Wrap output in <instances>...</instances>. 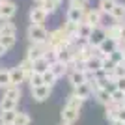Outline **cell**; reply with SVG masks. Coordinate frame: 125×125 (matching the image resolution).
I'll list each match as a JSON object with an SVG mask.
<instances>
[{
  "mask_svg": "<svg viewBox=\"0 0 125 125\" xmlns=\"http://www.w3.org/2000/svg\"><path fill=\"white\" fill-rule=\"evenodd\" d=\"M75 39L73 37H69L65 32H63V28H56V30H51L47 34V45L49 47H67L69 43H73Z\"/></svg>",
  "mask_w": 125,
  "mask_h": 125,
  "instance_id": "obj_1",
  "label": "cell"
},
{
  "mask_svg": "<svg viewBox=\"0 0 125 125\" xmlns=\"http://www.w3.org/2000/svg\"><path fill=\"white\" fill-rule=\"evenodd\" d=\"M47 28L43 24H34L30 22L26 28V37L30 39V43H47Z\"/></svg>",
  "mask_w": 125,
  "mask_h": 125,
  "instance_id": "obj_2",
  "label": "cell"
},
{
  "mask_svg": "<svg viewBox=\"0 0 125 125\" xmlns=\"http://www.w3.org/2000/svg\"><path fill=\"white\" fill-rule=\"evenodd\" d=\"M32 92V99L37 101V103H43V101H47L49 97L52 95V88L47 86V84H41V86H36V88H30Z\"/></svg>",
  "mask_w": 125,
  "mask_h": 125,
  "instance_id": "obj_3",
  "label": "cell"
},
{
  "mask_svg": "<svg viewBox=\"0 0 125 125\" xmlns=\"http://www.w3.org/2000/svg\"><path fill=\"white\" fill-rule=\"evenodd\" d=\"M47 43H30V47L26 49V58L28 60H37V58L45 56V51H47Z\"/></svg>",
  "mask_w": 125,
  "mask_h": 125,
  "instance_id": "obj_4",
  "label": "cell"
},
{
  "mask_svg": "<svg viewBox=\"0 0 125 125\" xmlns=\"http://www.w3.org/2000/svg\"><path fill=\"white\" fill-rule=\"evenodd\" d=\"M28 19H30V22H34V24H43V22L49 19V13L43 10L39 4H37V6H34V8L30 10V13H28Z\"/></svg>",
  "mask_w": 125,
  "mask_h": 125,
  "instance_id": "obj_5",
  "label": "cell"
},
{
  "mask_svg": "<svg viewBox=\"0 0 125 125\" xmlns=\"http://www.w3.org/2000/svg\"><path fill=\"white\" fill-rule=\"evenodd\" d=\"M101 19H103V13H101L97 8H92V10H86L84 11V17H82V21L86 22V24H90V26H99L101 24Z\"/></svg>",
  "mask_w": 125,
  "mask_h": 125,
  "instance_id": "obj_6",
  "label": "cell"
},
{
  "mask_svg": "<svg viewBox=\"0 0 125 125\" xmlns=\"http://www.w3.org/2000/svg\"><path fill=\"white\" fill-rule=\"evenodd\" d=\"M0 11H2L4 21H11L17 13V4L13 0H4V2H0Z\"/></svg>",
  "mask_w": 125,
  "mask_h": 125,
  "instance_id": "obj_7",
  "label": "cell"
},
{
  "mask_svg": "<svg viewBox=\"0 0 125 125\" xmlns=\"http://www.w3.org/2000/svg\"><path fill=\"white\" fill-rule=\"evenodd\" d=\"M104 37H106V32H104V26H94V30H92V34H90V37H88V43L90 45H94L95 49L99 47V43L103 41Z\"/></svg>",
  "mask_w": 125,
  "mask_h": 125,
  "instance_id": "obj_8",
  "label": "cell"
},
{
  "mask_svg": "<svg viewBox=\"0 0 125 125\" xmlns=\"http://www.w3.org/2000/svg\"><path fill=\"white\" fill-rule=\"evenodd\" d=\"M60 116H62V121L63 123H71L73 125L75 121L78 120V116H80V110H77V108H71V106H63L62 108V112H60Z\"/></svg>",
  "mask_w": 125,
  "mask_h": 125,
  "instance_id": "obj_9",
  "label": "cell"
},
{
  "mask_svg": "<svg viewBox=\"0 0 125 125\" xmlns=\"http://www.w3.org/2000/svg\"><path fill=\"white\" fill-rule=\"evenodd\" d=\"M116 49H118V41L110 39V37H104L103 41L99 43V47H97V52H101V56H108L110 52H114Z\"/></svg>",
  "mask_w": 125,
  "mask_h": 125,
  "instance_id": "obj_10",
  "label": "cell"
},
{
  "mask_svg": "<svg viewBox=\"0 0 125 125\" xmlns=\"http://www.w3.org/2000/svg\"><path fill=\"white\" fill-rule=\"evenodd\" d=\"M10 82H11V86H21L22 82H26V75L19 65L10 69Z\"/></svg>",
  "mask_w": 125,
  "mask_h": 125,
  "instance_id": "obj_11",
  "label": "cell"
},
{
  "mask_svg": "<svg viewBox=\"0 0 125 125\" xmlns=\"http://www.w3.org/2000/svg\"><path fill=\"white\" fill-rule=\"evenodd\" d=\"M92 30H94V26L86 24L84 21L78 22V24H77V32H75V39H77V41H88Z\"/></svg>",
  "mask_w": 125,
  "mask_h": 125,
  "instance_id": "obj_12",
  "label": "cell"
},
{
  "mask_svg": "<svg viewBox=\"0 0 125 125\" xmlns=\"http://www.w3.org/2000/svg\"><path fill=\"white\" fill-rule=\"evenodd\" d=\"M73 95L80 97L82 101H88L90 97L94 95V90L90 88L88 82H82V84H78V86H75V88H73Z\"/></svg>",
  "mask_w": 125,
  "mask_h": 125,
  "instance_id": "obj_13",
  "label": "cell"
},
{
  "mask_svg": "<svg viewBox=\"0 0 125 125\" xmlns=\"http://www.w3.org/2000/svg\"><path fill=\"white\" fill-rule=\"evenodd\" d=\"M84 11L82 8H75V6H69L67 8V13H65V21L69 22H82V17H84Z\"/></svg>",
  "mask_w": 125,
  "mask_h": 125,
  "instance_id": "obj_14",
  "label": "cell"
},
{
  "mask_svg": "<svg viewBox=\"0 0 125 125\" xmlns=\"http://www.w3.org/2000/svg\"><path fill=\"white\" fill-rule=\"evenodd\" d=\"M108 15L112 17L116 22H123L125 21V4H123V2H116Z\"/></svg>",
  "mask_w": 125,
  "mask_h": 125,
  "instance_id": "obj_15",
  "label": "cell"
},
{
  "mask_svg": "<svg viewBox=\"0 0 125 125\" xmlns=\"http://www.w3.org/2000/svg\"><path fill=\"white\" fill-rule=\"evenodd\" d=\"M56 60L62 63H69L71 60H73V51H71V47H58L56 49Z\"/></svg>",
  "mask_w": 125,
  "mask_h": 125,
  "instance_id": "obj_16",
  "label": "cell"
},
{
  "mask_svg": "<svg viewBox=\"0 0 125 125\" xmlns=\"http://www.w3.org/2000/svg\"><path fill=\"white\" fill-rule=\"evenodd\" d=\"M67 78H69V84L71 86H78V84L86 82V75H84V71H80V69H75V71H69L67 73Z\"/></svg>",
  "mask_w": 125,
  "mask_h": 125,
  "instance_id": "obj_17",
  "label": "cell"
},
{
  "mask_svg": "<svg viewBox=\"0 0 125 125\" xmlns=\"http://www.w3.org/2000/svg\"><path fill=\"white\" fill-rule=\"evenodd\" d=\"M2 97H8V99H13V101H21L22 97V90L21 86H8V88H4V95Z\"/></svg>",
  "mask_w": 125,
  "mask_h": 125,
  "instance_id": "obj_18",
  "label": "cell"
},
{
  "mask_svg": "<svg viewBox=\"0 0 125 125\" xmlns=\"http://www.w3.org/2000/svg\"><path fill=\"white\" fill-rule=\"evenodd\" d=\"M49 67H51V62H49L45 56L37 58V60L32 62V73H43V71H47Z\"/></svg>",
  "mask_w": 125,
  "mask_h": 125,
  "instance_id": "obj_19",
  "label": "cell"
},
{
  "mask_svg": "<svg viewBox=\"0 0 125 125\" xmlns=\"http://www.w3.org/2000/svg\"><path fill=\"white\" fill-rule=\"evenodd\" d=\"M62 2H63V0H43V2H41L39 6H41V8H43L45 11H47L49 15H52V13H56V11L60 10Z\"/></svg>",
  "mask_w": 125,
  "mask_h": 125,
  "instance_id": "obj_20",
  "label": "cell"
},
{
  "mask_svg": "<svg viewBox=\"0 0 125 125\" xmlns=\"http://www.w3.org/2000/svg\"><path fill=\"white\" fill-rule=\"evenodd\" d=\"M0 36H17V26L11 21H0Z\"/></svg>",
  "mask_w": 125,
  "mask_h": 125,
  "instance_id": "obj_21",
  "label": "cell"
},
{
  "mask_svg": "<svg viewBox=\"0 0 125 125\" xmlns=\"http://www.w3.org/2000/svg\"><path fill=\"white\" fill-rule=\"evenodd\" d=\"M104 32H106V37H110V39H116V41H120V32H121V22H112V24H108L106 28H104Z\"/></svg>",
  "mask_w": 125,
  "mask_h": 125,
  "instance_id": "obj_22",
  "label": "cell"
},
{
  "mask_svg": "<svg viewBox=\"0 0 125 125\" xmlns=\"http://www.w3.org/2000/svg\"><path fill=\"white\" fill-rule=\"evenodd\" d=\"M94 97H95V101H97L99 104H103V106H106L108 103H112V99H110V92H106V90H103V88L95 90Z\"/></svg>",
  "mask_w": 125,
  "mask_h": 125,
  "instance_id": "obj_23",
  "label": "cell"
},
{
  "mask_svg": "<svg viewBox=\"0 0 125 125\" xmlns=\"http://www.w3.org/2000/svg\"><path fill=\"white\" fill-rule=\"evenodd\" d=\"M51 71L56 75V78L60 80L62 77H65V75H67V65L56 60V62H52V63H51Z\"/></svg>",
  "mask_w": 125,
  "mask_h": 125,
  "instance_id": "obj_24",
  "label": "cell"
},
{
  "mask_svg": "<svg viewBox=\"0 0 125 125\" xmlns=\"http://www.w3.org/2000/svg\"><path fill=\"white\" fill-rule=\"evenodd\" d=\"M118 108H120V104H114V103H108L104 106V118L108 121H114L116 116H118Z\"/></svg>",
  "mask_w": 125,
  "mask_h": 125,
  "instance_id": "obj_25",
  "label": "cell"
},
{
  "mask_svg": "<svg viewBox=\"0 0 125 125\" xmlns=\"http://www.w3.org/2000/svg\"><path fill=\"white\" fill-rule=\"evenodd\" d=\"M116 2H118V0H99V6H97V10H99L103 15H108L110 10L114 8Z\"/></svg>",
  "mask_w": 125,
  "mask_h": 125,
  "instance_id": "obj_26",
  "label": "cell"
},
{
  "mask_svg": "<svg viewBox=\"0 0 125 125\" xmlns=\"http://www.w3.org/2000/svg\"><path fill=\"white\" fill-rule=\"evenodd\" d=\"M41 77H43V84H47V86H51V88H52V86H54V84L58 82L56 75H54V73L51 71V67H49L47 71H43V73H41Z\"/></svg>",
  "mask_w": 125,
  "mask_h": 125,
  "instance_id": "obj_27",
  "label": "cell"
},
{
  "mask_svg": "<svg viewBox=\"0 0 125 125\" xmlns=\"http://www.w3.org/2000/svg\"><path fill=\"white\" fill-rule=\"evenodd\" d=\"M110 99H112V103L114 104H120V106H123V101H125V92L123 90H118L116 88L112 94H110Z\"/></svg>",
  "mask_w": 125,
  "mask_h": 125,
  "instance_id": "obj_28",
  "label": "cell"
},
{
  "mask_svg": "<svg viewBox=\"0 0 125 125\" xmlns=\"http://www.w3.org/2000/svg\"><path fill=\"white\" fill-rule=\"evenodd\" d=\"M19 103L13 99H8V97H2L0 99V110H17Z\"/></svg>",
  "mask_w": 125,
  "mask_h": 125,
  "instance_id": "obj_29",
  "label": "cell"
},
{
  "mask_svg": "<svg viewBox=\"0 0 125 125\" xmlns=\"http://www.w3.org/2000/svg\"><path fill=\"white\" fill-rule=\"evenodd\" d=\"M30 116L26 112H17L15 118H13V125H30Z\"/></svg>",
  "mask_w": 125,
  "mask_h": 125,
  "instance_id": "obj_30",
  "label": "cell"
},
{
  "mask_svg": "<svg viewBox=\"0 0 125 125\" xmlns=\"http://www.w3.org/2000/svg\"><path fill=\"white\" fill-rule=\"evenodd\" d=\"M17 110H0V123H13Z\"/></svg>",
  "mask_w": 125,
  "mask_h": 125,
  "instance_id": "obj_31",
  "label": "cell"
},
{
  "mask_svg": "<svg viewBox=\"0 0 125 125\" xmlns=\"http://www.w3.org/2000/svg\"><path fill=\"white\" fill-rule=\"evenodd\" d=\"M65 104H67V106H71V108L80 110V108H82V104H84V101L80 99V97H77V95H73V94H71V95L67 97V103H65Z\"/></svg>",
  "mask_w": 125,
  "mask_h": 125,
  "instance_id": "obj_32",
  "label": "cell"
},
{
  "mask_svg": "<svg viewBox=\"0 0 125 125\" xmlns=\"http://www.w3.org/2000/svg\"><path fill=\"white\" fill-rule=\"evenodd\" d=\"M114 65H116V63L112 62L108 56H103V58H101V71H104V73H112Z\"/></svg>",
  "mask_w": 125,
  "mask_h": 125,
  "instance_id": "obj_33",
  "label": "cell"
},
{
  "mask_svg": "<svg viewBox=\"0 0 125 125\" xmlns=\"http://www.w3.org/2000/svg\"><path fill=\"white\" fill-rule=\"evenodd\" d=\"M8 86H11V82H10V69H0V88L4 90V88H8Z\"/></svg>",
  "mask_w": 125,
  "mask_h": 125,
  "instance_id": "obj_34",
  "label": "cell"
},
{
  "mask_svg": "<svg viewBox=\"0 0 125 125\" xmlns=\"http://www.w3.org/2000/svg\"><path fill=\"white\" fill-rule=\"evenodd\" d=\"M15 41H17L15 36H0V43H2V45H4L8 51L15 47Z\"/></svg>",
  "mask_w": 125,
  "mask_h": 125,
  "instance_id": "obj_35",
  "label": "cell"
},
{
  "mask_svg": "<svg viewBox=\"0 0 125 125\" xmlns=\"http://www.w3.org/2000/svg\"><path fill=\"white\" fill-rule=\"evenodd\" d=\"M28 82H30V88H36V86H41L43 84V77H41V73H32L30 77L26 78Z\"/></svg>",
  "mask_w": 125,
  "mask_h": 125,
  "instance_id": "obj_36",
  "label": "cell"
},
{
  "mask_svg": "<svg viewBox=\"0 0 125 125\" xmlns=\"http://www.w3.org/2000/svg\"><path fill=\"white\" fill-rule=\"evenodd\" d=\"M19 67L24 71V75H26V78L32 75V60H28V58H24L22 62H19Z\"/></svg>",
  "mask_w": 125,
  "mask_h": 125,
  "instance_id": "obj_37",
  "label": "cell"
},
{
  "mask_svg": "<svg viewBox=\"0 0 125 125\" xmlns=\"http://www.w3.org/2000/svg\"><path fill=\"white\" fill-rule=\"evenodd\" d=\"M112 75H114V78L125 77V62L116 63V65H114V69H112Z\"/></svg>",
  "mask_w": 125,
  "mask_h": 125,
  "instance_id": "obj_38",
  "label": "cell"
},
{
  "mask_svg": "<svg viewBox=\"0 0 125 125\" xmlns=\"http://www.w3.org/2000/svg\"><path fill=\"white\" fill-rule=\"evenodd\" d=\"M108 58H110V60H112L114 63L123 62V51H121V49H116L114 52H110V54H108Z\"/></svg>",
  "mask_w": 125,
  "mask_h": 125,
  "instance_id": "obj_39",
  "label": "cell"
},
{
  "mask_svg": "<svg viewBox=\"0 0 125 125\" xmlns=\"http://www.w3.org/2000/svg\"><path fill=\"white\" fill-rule=\"evenodd\" d=\"M116 88H118V90H123V92H125V77L116 78Z\"/></svg>",
  "mask_w": 125,
  "mask_h": 125,
  "instance_id": "obj_40",
  "label": "cell"
},
{
  "mask_svg": "<svg viewBox=\"0 0 125 125\" xmlns=\"http://www.w3.org/2000/svg\"><path fill=\"white\" fill-rule=\"evenodd\" d=\"M116 120L125 121V106H120V108H118V116H116Z\"/></svg>",
  "mask_w": 125,
  "mask_h": 125,
  "instance_id": "obj_41",
  "label": "cell"
},
{
  "mask_svg": "<svg viewBox=\"0 0 125 125\" xmlns=\"http://www.w3.org/2000/svg\"><path fill=\"white\" fill-rule=\"evenodd\" d=\"M120 37H121V39L125 41V21L121 22V32H120Z\"/></svg>",
  "mask_w": 125,
  "mask_h": 125,
  "instance_id": "obj_42",
  "label": "cell"
},
{
  "mask_svg": "<svg viewBox=\"0 0 125 125\" xmlns=\"http://www.w3.org/2000/svg\"><path fill=\"white\" fill-rule=\"evenodd\" d=\"M6 52H8V49H6V47H4V45H2V43H0V58L4 56Z\"/></svg>",
  "mask_w": 125,
  "mask_h": 125,
  "instance_id": "obj_43",
  "label": "cell"
},
{
  "mask_svg": "<svg viewBox=\"0 0 125 125\" xmlns=\"http://www.w3.org/2000/svg\"><path fill=\"white\" fill-rule=\"evenodd\" d=\"M112 125H125V121H120V120H114V121H110Z\"/></svg>",
  "mask_w": 125,
  "mask_h": 125,
  "instance_id": "obj_44",
  "label": "cell"
},
{
  "mask_svg": "<svg viewBox=\"0 0 125 125\" xmlns=\"http://www.w3.org/2000/svg\"><path fill=\"white\" fill-rule=\"evenodd\" d=\"M34 2H37V4H41V2H43V0H34Z\"/></svg>",
  "mask_w": 125,
  "mask_h": 125,
  "instance_id": "obj_45",
  "label": "cell"
},
{
  "mask_svg": "<svg viewBox=\"0 0 125 125\" xmlns=\"http://www.w3.org/2000/svg\"><path fill=\"white\" fill-rule=\"evenodd\" d=\"M0 125H13V123H0Z\"/></svg>",
  "mask_w": 125,
  "mask_h": 125,
  "instance_id": "obj_46",
  "label": "cell"
},
{
  "mask_svg": "<svg viewBox=\"0 0 125 125\" xmlns=\"http://www.w3.org/2000/svg\"><path fill=\"white\" fill-rule=\"evenodd\" d=\"M123 62H125V49H123Z\"/></svg>",
  "mask_w": 125,
  "mask_h": 125,
  "instance_id": "obj_47",
  "label": "cell"
},
{
  "mask_svg": "<svg viewBox=\"0 0 125 125\" xmlns=\"http://www.w3.org/2000/svg\"><path fill=\"white\" fill-rule=\"evenodd\" d=\"M60 125H71V123H63V121H62V123H60Z\"/></svg>",
  "mask_w": 125,
  "mask_h": 125,
  "instance_id": "obj_48",
  "label": "cell"
},
{
  "mask_svg": "<svg viewBox=\"0 0 125 125\" xmlns=\"http://www.w3.org/2000/svg\"><path fill=\"white\" fill-rule=\"evenodd\" d=\"M0 21H2V11H0Z\"/></svg>",
  "mask_w": 125,
  "mask_h": 125,
  "instance_id": "obj_49",
  "label": "cell"
},
{
  "mask_svg": "<svg viewBox=\"0 0 125 125\" xmlns=\"http://www.w3.org/2000/svg\"><path fill=\"white\" fill-rule=\"evenodd\" d=\"M123 106H125V101H123Z\"/></svg>",
  "mask_w": 125,
  "mask_h": 125,
  "instance_id": "obj_50",
  "label": "cell"
},
{
  "mask_svg": "<svg viewBox=\"0 0 125 125\" xmlns=\"http://www.w3.org/2000/svg\"><path fill=\"white\" fill-rule=\"evenodd\" d=\"M0 2H4V0H0Z\"/></svg>",
  "mask_w": 125,
  "mask_h": 125,
  "instance_id": "obj_51",
  "label": "cell"
},
{
  "mask_svg": "<svg viewBox=\"0 0 125 125\" xmlns=\"http://www.w3.org/2000/svg\"><path fill=\"white\" fill-rule=\"evenodd\" d=\"M84 2H88V0H84Z\"/></svg>",
  "mask_w": 125,
  "mask_h": 125,
  "instance_id": "obj_52",
  "label": "cell"
}]
</instances>
